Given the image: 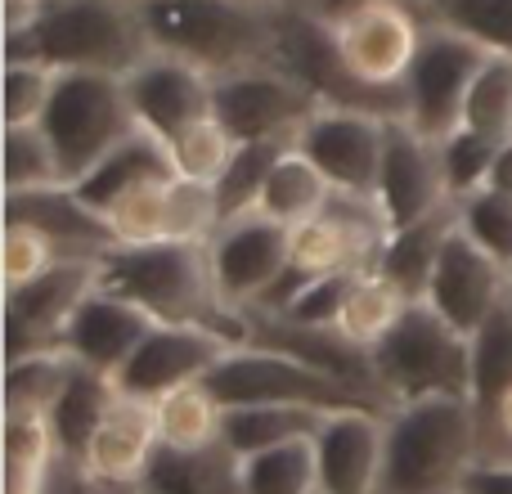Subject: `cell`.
<instances>
[{
  "label": "cell",
  "mask_w": 512,
  "mask_h": 494,
  "mask_svg": "<svg viewBox=\"0 0 512 494\" xmlns=\"http://www.w3.org/2000/svg\"><path fill=\"white\" fill-rule=\"evenodd\" d=\"M481 463V409L468 396H436L387 414L378 494H454Z\"/></svg>",
  "instance_id": "cell-2"
},
{
  "label": "cell",
  "mask_w": 512,
  "mask_h": 494,
  "mask_svg": "<svg viewBox=\"0 0 512 494\" xmlns=\"http://www.w3.org/2000/svg\"><path fill=\"white\" fill-rule=\"evenodd\" d=\"M99 288L149 310L153 324H198L243 346V310L216 288L207 243H117L99 256Z\"/></svg>",
  "instance_id": "cell-1"
},
{
  "label": "cell",
  "mask_w": 512,
  "mask_h": 494,
  "mask_svg": "<svg viewBox=\"0 0 512 494\" xmlns=\"http://www.w3.org/2000/svg\"><path fill=\"white\" fill-rule=\"evenodd\" d=\"M463 126L499 135V140L512 135V54L490 50L486 68L477 72V86L468 95V108H463Z\"/></svg>",
  "instance_id": "cell-41"
},
{
  "label": "cell",
  "mask_w": 512,
  "mask_h": 494,
  "mask_svg": "<svg viewBox=\"0 0 512 494\" xmlns=\"http://www.w3.org/2000/svg\"><path fill=\"white\" fill-rule=\"evenodd\" d=\"M140 486L149 494H243L239 454L225 441L207 450H158Z\"/></svg>",
  "instance_id": "cell-28"
},
{
  "label": "cell",
  "mask_w": 512,
  "mask_h": 494,
  "mask_svg": "<svg viewBox=\"0 0 512 494\" xmlns=\"http://www.w3.org/2000/svg\"><path fill=\"white\" fill-rule=\"evenodd\" d=\"M36 5H50V0H36Z\"/></svg>",
  "instance_id": "cell-53"
},
{
  "label": "cell",
  "mask_w": 512,
  "mask_h": 494,
  "mask_svg": "<svg viewBox=\"0 0 512 494\" xmlns=\"http://www.w3.org/2000/svg\"><path fill=\"white\" fill-rule=\"evenodd\" d=\"M212 391L225 405H310V409H378L373 400H364L360 391L342 387L337 378L310 369V364L292 360L270 346H234L212 373H207ZM387 414V409H378Z\"/></svg>",
  "instance_id": "cell-9"
},
{
  "label": "cell",
  "mask_w": 512,
  "mask_h": 494,
  "mask_svg": "<svg viewBox=\"0 0 512 494\" xmlns=\"http://www.w3.org/2000/svg\"><path fill=\"white\" fill-rule=\"evenodd\" d=\"M99 494H144V486H99Z\"/></svg>",
  "instance_id": "cell-51"
},
{
  "label": "cell",
  "mask_w": 512,
  "mask_h": 494,
  "mask_svg": "<svg viewBox=\"0 0 512 494\" xmlns=\"http://www.w3.org/2000/svg\"><path fill=\"white\" fill-rule=\"evenodd\" d=\"M319 494H378L387 459V414L337 409L315 432Z\"/></svg>",
  "instance_id": "cell-21"
},
{
  "label": "cell",
  "mask_w": 512,
  "mask_h": 494,
  "mask_svg": "<svg viewBox=\"0 0 512 494\" xmlns=\"http://www.w3.org/2000/svg\"><path fill=\"white\" fill-rule=\"evenodd\" d=\"M54 86H59V68L41 59H5V126H32L45 117Z\"/></svg>",
  "instance_id": "cell-43"
},
{
  "label": "cell",
  "mask_w": 512,
  "mask_h": 494,
  "mask_svg": "<svg viewBox=\"0 0 512 494\" xmlns=\"http://www.w3.org/2000/svg\"><path fill=\"white\" fill-rule=\"evenodd\" d=\"M364 270H337V274H324V279H310L306 288H297V297L279 310V315H292L301 324H337L342 315V301L351 292V283L360 279Z\"/></svg>",
  "instance_id": "cell-46"
},
{
  "label": "cell",
  "mask_w": 512,
  "mask_h": 494,
  "mask_svg": "<svg viewBox=\"0 0 512 494\" xmlns=\"http://www.w3.org/2000/svg\"><path fill=\"white\" fill-rule=\"evenodd\" d=\"M243 342L248 346H270L292 360L310 364V369L337 378L342 387L360 391L364 400H373L378 409H387V396L378 387V369H373V351H364L360 342L342 333L337 324H301L292 315H270V310H243Z\"/></svg>",
  "instance_id": "cell-14"
},
{
  "label": "cell",
  "mask_w": 512,
  "mask_h": 494,
  "mask_svg": "<svg viewBox=\"0 0 512 494\" xmlns=\"http://www.w3.org/2000/svg\"><path fill=\"white\" fill-rule=\"evenodd\" d=\"M149 333H153L149 310H140L135 301L117 297V292L95 288L81 301L77 315H72L68 333H63V351L72 360L90 364V369L108 373V378H117Z\"/></svg>",
  "instance_id": "cell-24"
},
{
  "label": "cell",
  "mask_w": 512,
  "mask_h": 494,
  "mask_svg": "<svg viewBox=\"0 0 512 494\" xmlns=\"http://www.w3.org/2000/svg\"><path fill=\"white\" fill-rule=\"evenodd\" d=\"M216 81V117L239 144L252 140H297L301 126L319 113V104L274 63L221 72Z\"/></svg>",
  "instance_id": "cell-11"
},
{
  "label": "cell",
  "mask_w": 512,
  "mask_h": 494,
  "mask_svg": "<svg viewBox=\"0 0 512 494\" xmlns=\"http://www.w3.org/2000/svg\"><path fill=\"white\" fill-rule=\"evenodd\" d=\"M153 176H180V171H176V158H171L167 144H162L158 135L140 131V135H131L126 144H117L108 158H99L72 189H77L90 207L104 212L113 198H122L126 189L144 185V180H153Z\"/></svg>",
  "instance_id": "cell-26"
},
{
  "label": "cell",
  "mask_w": 512,
  "mask_h": 494,
  "mask_svg": "<svg viewBox=\"0 0 512 494\" xmlns=\"http://www.w3.org/2000/svg\"><path fill=\"white\" fill-rule=\"evenodd\" d=\"M373 369L391 409L436 396L472 400V337L427 301H414L409 315L373 346Z\"/></svg>",
  "instance_id": "cell-5"
},
{
  "label": "cell",
  "mask_w": 512,
  "mask_h": 494,
  "mask_svg": "<svg viewBox=\"0 0 512 494\" xmlns=\"http://www.w3.org/2000/svg\"><path fill=\"white\" fill-rule=\"evenodd\" d=\"M265 5H301V0H265Z\"/></svg>",
  "instance_id": "cell-52"
},
{
  "label": "cell",
  "mask_w": 512,
  "mask_h": 494,
  "mask_svg": "<svg viewBox=\"0 0 512 494\" xmlns=\"http://www.w3.org/2000/svg\"><path fill=\"white\" fill-rule=\"evenodd\" d=\"M508 292H512V288H508Z\"/></svg>",
  "instance_id": "cell-57"
},
{
  "label": "cell",
  "mask_w": 512,
  "mask_h": 494,
  "mask_svg": "<svg viewBox=\"0 0 512 494\" xmlns=\"http://www.w3.org/2000/svg\"><path fill=\"white\" fill-rule=\"evenodd\" d=\"M45 494H99V481L90 477L77 459H59L54 481H50V490H45Z\"/></svg>",
  "instance_id": "cell-49"
},
{
  "label": "cell",
  "mask_w": 512,
  "mask_h": 494,
  "mask_svg": "<svg viewBox=\"0 0 512 494\" xmlns=\"http://www.w3.org/2000/svg\"><path fill=\"white\" fill-rule=\"evenodd\" d=\"M99 288V261H59L23 288H5V360L59 351L72 315Z\"/></svg>",
  "instance_id": "cell-13"
},
{
  "label": "cell",
  "mask_w": 512,
  "mask_h": 494,
  "mask_svg": "<svg viewBox=\"0 0 512 494\" xmlns=\"http://www.w3.org/2000/svg\"><path fill=\"white\" fill-rule=\"evenodd\" d=\"M5 221H23L41 230L63 252V261H99L117 247V234L99 207H90L72 185H45L5 194Z\"/></svg>",
  "instance_id": "cell-23"
},
{
  "label": "cell",
  "mask_w": 512,
  "mask_h": 494,
  "mask_svg": "<svg viewBox=\"0 0 512 494\" xmlns=\"http://www.w3.org/2000/svg\"><path fill=\"white\" fill-rule=\"evenodd\" d=\"M144 494H149V490H144Z\"/></svg>",
  "instance_id": "cell-56"
},
{
  "label": "cell",
  "mask_w": 512,
  "mask_h": 494,
  "mask_svg": "<svg viewBox=\"0 0 512 494\" xmlns=\"http://www.w3.org/2000/svg\"><path fill=\"white\" fill-rule=\"evenodd\" d=\"M454 225H459V203L441 207V212L423 216V221L405 225V230H391L387 243H382L378 270L387 274L391 283H400L414 301H423L427 283H432V270H436V256H441Z\"/></svg>",
  "instance_id": "cell-27"
},
{
  "label": "cell",
  "mask_w": 512,
  "mask_h": 494,
  "mask_svg": "<svg viewBox=\"0 0 512 494\" xmlns=\"http://www.w3.org/2000/svg\"><path fill=\"white\" fill-rule=\"evenodd\" d=\"M508 288H512L508 265L499 261L490 247H481L463 225H454L441 256H436V270H432V283H427L423 301L472 337L495 315V306L508 297Z\"/></svg>",
  "instance_id": "cell-18"
},
{
  "label": "cell",
  "mask_w": 512,
  "mask_h": 494,
  "mask_svg": "<svg viewBox=\"0 0 512 494\" xmlns=\"http://www.w3.org/2000/svg\"><path fill=\"white\" fill-rule=\"evenodd\" d=\"M63 261V252L45 239L41 230L23 221H5V239H0V274H5V288H23V283L41 279L45 270Z\"/></svg>",
  "instance_id": "cell-45"
},
{
  "label": "cell",
  "mask_w": 512,
  "mask_h": 494,
  "mask_svg": "<svg viewBox=\"0 0 512 494\" xmlns=\"http://www.w3.org/2000/svg\"><path fill=\"white\" fill-rule=\"evenodd\" d=\"M162 441H158V409L153 400L117 391L108 405L104 423L95 427L81 468L99 481V486H140L149 463L158 459Z\"/></svg>",
  "instance_id": "cell-22"
},
{
  "label": "cell",
  "mask_w": 512,
  "mask_h": 494,
  "mask_svg": "<svg viewBox=\"0 0 512 494\" xmlns=\"http://www.w3.org/2000/svg\"><path fill=\"white\" fill-rule=\"evenodd\" d=\"M113 396H117V382L108 378V373H99V369H90V364L77 360L68 387H63V396L54 400V409H50V427H54V441H59L63 459L81 463V454H86L95 427L104 423Z\"/></svg>",
  "instance_id": "cell-31"
},
{
  "label": "cell",
  "mask_w": 512,
  "mask_h": 494,
  "mask_svg": "<svg viewBox=\"0 0 512 494\" xmlns=\"http://www.w3.org/2000/svg\"><path fill=\"white\" fill-rule=\"evenodd\" d=\"M481 459H512V387L481 409Z\"/></svg>",
  "instance_id": "cell-47"
},
{
  "label": "cell",
  "mask_w": 512,
  "mask_h": 494,
  "mask_svg": "<svg viewBox=\"0 0 512 494\" xmlns=\"http://www.w3.org/2000/svg\"><path fill=\"white\" fill-rule=\"evenodd\" d=\"M41 131L50 135L54 153H59L63 180L77 185L99 158L140 135V117L126 95V77L113 72H59L50 104H45Z\"/></svg>",
  "instance_id": "cell-6"
},
{
  "label": "cell",
  "mask_w": 512,
  "mask_h": 494,
  "mask_svg": "<svg viewBox=\"0 0 512 494\" xmlns=\"http://www.w3.org/2000/svg\"><path fill=\"white\" fill-rule=\"evenodd\" d=\"M459 225L512 270V194L477 189V194L459 198Z\"/></svg>",
  "instance_id": "cell-44"
},
{
  "label": "cell",
  "mask_w": 512,
  "mask_h": 494,
  "mask_svg": "<svg viewBox=\"0 0 512 494\" xmlns=\"http://www.w3.org/2000/svg\"><path fill=\"white\" fill-rule=\"evenodd\" d=\"M324 418H328V409H310V405H225L221 441L243 459V454L270 450V445L315 436Z\"/></svg>",
  "instance_id": "cell-32"
},
{
  "label": "cell",
  "mask_w": 512,
  "mask_h": 494,
  "mask_svg": "<svg viewBox=\"0 0 512 494\" xmlns=\"http://www.w3.org/2000/svg\"><path fill=\"white\" fill-rule=\"evenodd\" d=\"M409 306H414V297L373 265V270H364L360 279L351 283V292H346V301H342V315H337V328H342L351 342H360L364 351H373V346L409 315Z\"/></svg>",
  "instance_id": "cell-33"
},
{
  "label": "cell",
  "mask_w": 512,
  "mask_h": 494,
  "mask_svg": "<svg viewBox=\"0 0 512 494\" xmlns=\"http://www.w3.org/2000/svg\"><path fill=\"white\" fill-rule=\"evenodd\" d=\"M279 72H288L319 108H355V113H378V117H405V86H369L346 68L337 36L328 18L310 14L301 5H279L274 18V41L270 59Z\"/></svg>",
  "instance_id": "cell-7"
},
{
  "label": "cell",
  "mask_w": 512,
  "mask_h": 494,
  "mask_svg": "<svg viewBox=\"0 0 512 494\" xmlns=\"http://www.w3.org/2000/svg\"><path fill=\"white\" fill-rule=\"evenodd\" d=\"M144 54L153 50L131 0H50L23 36L5 41V59H41L59 72L126 77Z\"/></svg>",
  "instance_id": "cell-4"
},
{
  "label": "cell",
  "mask_w": 512,
  "mask_h": 494,
  "mask_svg": "<svg viewBox=\"0 0 512 494\" xmlns=\"http://www.w3.org/2000/svg\"><path fill=\"white\" fill-rule=\"evenodd\" d=\"M0 459H5V494H45L59 468L50 414L5 409L0 414Z\"/></svg>",
  "instance_id": "cell-25"
},
{
  "label": "cell",
  "mask_w": 512,
  "mask_h": 494,
  "mask_svg": "<svg viewBox=\"0 0 512 494\" xmlns=\"http://www.w3.org/2000/svg\"><path fill=\"white\" fill-rule=\"evenodd\" d=\"M274 18L279 5L265 0H140L149 50L176 54L212 77L270 59Z\"/></svg>",
  "instance_id": "cell-3"
},
{
  "label": "cell",
  "mask_w": 512,
  "mask_h": 494,
  "mask_svg": "<svg viewBox=\"0 0 512 494\" xmlns=\"http://www.w3.org/2000/svg\"><path fill=\"white\" fill-rule=\"evenodd\" d=\"M450 185L441 167V144L427 140L423 131L391 117L387 122V149H382V176H378V207L391 230L423 221V216L450 207Z\"/></svg>",
  "instance_id": "cell-19"
},
{
  "label": "cell",
  "mask_w": 512,
  "mask_h": 494,
  "mask_svg": "<svg viewBox=\"0 0 512 494\" xmlns=\"http://www.w3.org/2000/svg\"><path fill=\"white\" fill-rule=\"evenodd\" d=\"M499 149H504L499 135L472 131V126H459L454 135H445L441 140V167H445V185H450L454 203L468 198V194H477V189H486Z\"/></svg>",
  "instance_id": "cell-40"
},
{
  "label": "cell",
  "mask_w": 512,
  "mask_h": 494,
  "mask_svg": "<svg viewBox=\"0 0 512 494\" xmlns=\"http://www.w3.org/2000/svg\"><path fill=\"white\" fill-rule=\"evenodd\" d=\"M131 5H140V0H131Z\"/></svg>",
  "instance_id": "cell-54"
},
{
  "label": "cell",
  "mask_w": 512,
  "mask_h": 494,
  "mask_svg": "<svg viewBox=\"0 0 512 494\" xmlns=\"http://www.w3.org/2000/svg\"><path fill=\"white\" fill-rule=\"evenodd\" d=\"M333 36L346 68L369 86L400 90L414 68V54L423 45L427 18L409 0H382V5H355L333 18Z\"/></svg>",
  "instance_id": "cell-12"
},
{
  "label": "cell",
  "mask_w": 512,
  "mask_h": 494,
  "mask_svg": "<svg viewBox=\"0 0 512 494\" xmlns=\"http://www.w3.org/2000/svg\"><path fill=\"white\" fill-rule=\"evenodd\" d=\"M117 243H207L221 230L216 185L185 176H153L104 207Z\"/></svg>",
  "instance_id": "cell-10"
},
{
  "label": "cell",
  "mask_w": 512,
  "mask_h": 494,
  "mask_svg": "<svg viewBox=\"0 0 512 494\" xmlns=\"http://www.w3.org/2000/svg\"><path fill=\"white\" fill-rule=\"evenodd\" d=\"M234 149H239V140H234V135L225 131L221 117L212 113V117H203V122H194L176 144H171V158H176V171L185 180L216 185V180L225 176V167H230Z\"/></svg>",
  "instance_id": "cell-42"
},
{
  "label": "cell",
  "mask_w": 512,
  "mask_h": 494,
  "mask_svg": "<svg viewBox=\"0 0 512 494\" xmlns=\"http://www.w3.org/2000/svg\"><path fill=\"white\" fill-rule=\"evenodd\" d=\"M72 360L68 351H32V355H14L5 360V409H27V414H50L54 400L68 387Z\"/></svg>",
  "instance_id": "cell-35"
},
{
  "label": "cell",
  "mask_w": 512,
  "mask_h": 494,
  "mask_svg": "<svg viewBox=\"0 0 512 494\" xmlns=\"http://www.w3.org/2000/svg\"><path fill=\"white\" fill-rule=\"evenodd\" d=\"M239 481H243V494H319L315 436L243 454Z\"/></svg>",
  "instance_id": "cell-34"
},
{
  "label": "cell",
  "mask_w": 512,
  "mask_h": 494,
  "mask_svg": "<svg viewBox=\"0 0 512 494\" xmlns=\"http://www.w3.org/2000/svg\"><path fill=\"white\" fill-rule=\"evenodd\" d=\"M158 409V441L162 450H207L221 445L225 432V400L212 391V382L198 378L185 387L153 400Z\"/></svg>",
  "instance_id": "cell-30"
},
{
  "label": "cell",
  "mask_w": 512,
  "mask_h": 494,
  "mask_svg": "<svg viewBox=\"0 0 512 494\" xmlns=\"http://www.w3.org/2000/svg\"><path fill=\"white\" fill-rule=\"evenodd\" d=\"M463 494H512V459H481L463 481Z\"/></svg>",
  "instance_id": "cell-48"
},
{
  "label": "cell",
  "mask_w": 512,
  "mask_h": 494,
  "mask_svg": "<svg viewBox=\"0 0 512 494\" xmlns=\"http://www.w3.org/2000/svg\"><path fill=\"white\" fill-rule=\"evenodd\" d=\"M328 198H333L328 176L297 149V144H292V149H283V158L270 167V176H265L252 212H261V216H270V221L297 230V225H306L310 216L324 212Z\"/></svg>",
  "instance_id": "cell-29"
},
{
  "label": "cell",
  "mask_w": 512,
  "mask_h": 494,
  "mask_svg": "<svg viewBox=\"0 0 512 494\" xmlns=\"http://www.w3.org/2000/svg\"><path fill=\"white\" fill-rule=\"evenodd\" d=\"M45 185H68L50 135L41 131V122L5 126V194H23V189H45Z\"/></svg>",
  "instance_id": "cell-38"
},
{
  "label": "cell",
  "mask_w": 512,
  "mask_h": 494,
  "mask_svg": "<svg viewBox=\"0 0 512 494\" xmlns=\"http://www.w3.org/2000/svg\"><path fill=\"white\" fill-rule=\"evenodd\" d=\"M512 387V292L472 333V400L490 409Z\"/></svg>",
  "instance_id": "cell-36"
},
{
  "label": "cell",
  "mask_w": 512,
  "mask_h": 494,
  "mask_svg": "<svg viewBox=\"0 0 512 494\" xmlns=\"http://www.w3.org/2000/svg\"><path fill=\"white\" fill-rule=\"evenodd\" d=\"M355 5H382V0H301V9H310V14H319V18H342L346 9H355Z\"/></svg>",
  "instance_id": "cell-50"
},
{
  "label": "cell",
  "mask_w": 512,
  "mask_h": 494,
  "mask_svg": "<svg viewBox=\"0 0 512 494\" xmlns=\"http://www.w3.org/2000/svg\"><path fill=\"white\" fill-rule=\"evenodd\" d=\"M387 122L391 117L355 113V108H319V113L301 126L297 149L324 171L333 189L378 198Z\"/></svg>",
  "instance_id": "cell-15"
},
{
  "label": "cell",
  "mask_w": 512,
  "mask_h": 494,
  "mask_svg": "<svg viewBox=\"0 0 512 494\" xmlns=\"http://www.w3.org/2000/svg\"><path fill=\"white\" fill-rule=\"evenodd\" d=\"M427 23L468 32L486 50L512 54V0H409Z\"/></svg>",
  "instance_id": "cell-37"
},
{
  "label": "cell",
  "mask_w": 512,
  "mask_h": 494,
  "mask_svg": "<svg viewBox=\"0 0 512 494\" xmlns=\"http://www.w3.org/2000/svg\"><path fill=\"white\" fill-rule=\"evenodd\" d=\"M490 50L472 41L468 32L445 23H427L423 45L414 54V68L405 77V122L441 144L463 126V108L477 86V72L486 68Z\"/></svg>",
  "instance_id": "cell-8"
},
{
  "label": "cell",
  "mask_w": 512,
  "mask_h": 494,
  "mask_svg": "<svg viewBox=\"0 0 512 494\" xmlns=\"http://www.w3.org/2000/svg\"><path fill=\"white\" fill-rule=\"evenodd\" d=\"M234 351V342L216 328H198V324H153V333L140 342V351L126 360V369L117 373V391L131 396L158 400L167 391L198 382Z\"/></svg>",
  "instance_id": "cell-20"
},
{
  "label": "cell",
  "mask_w": 512,
  "mask_h": 494,
  "mask_svg": "<svg viewBox=\"0 0 512 494\" xmlns=\"http://www.w3.org/2000/svg\"><path fill=\"white\" fill-rule=\"evenodd\" d=\"M126 95L149 135L162 144H176L194 122L216 113V81L212 72L194 68V63L176 59V54H144L131 72H126Z\"/></svg>",
  "instance_id": "cell-17"
},
{
  "label": "cell",
  "mask_w": 512,
  "mask_h": 494,
  "mask_svg": "<svg viewBox=\"0 0 512 494\" xmlns=\"http://www.w3.org/2000/svg\"><path fill=\"white\" fill-rule=\"evenodd\" d=\"M212 252V274L216 288L230 306L248 310L288 270V252H292V230L261 212H243L221 221V230L207 239Z\"/></svg>",
  "instance_id": "cell-16"
},
{
  "label": "cell",
  "mask_w": 512,
  "mask_h": 494,
  "mask_svg": "<svg viewBox=\"0 0 512 494\" xmlns=\"http://www.w3.org/2000/svg\"><path fill=\"white\" fill-rule=\"evenodd\" d=\"M297 140H252V144H239L225 167V176L216 180V198H221V216H243L256 207V194H261L265 176L270 167L283 158V149H292Z\"/></svg>",
  "instance_id": "cell-39"
},
{
  "label": "cell",
  "mask_w": 512,
  "mask_h": 494,
  "mask_svg": "<svg viewBox=\"0 0 512 494\" xmlns=\"http://www.w3.org/2000/svg\"><path fill=\"white\" fill-rule=\"evenodd\" d=\"M454 494H463V490H454Z\"/></svg>",
  "instance_id": "cell-55"
}]
</instances>
